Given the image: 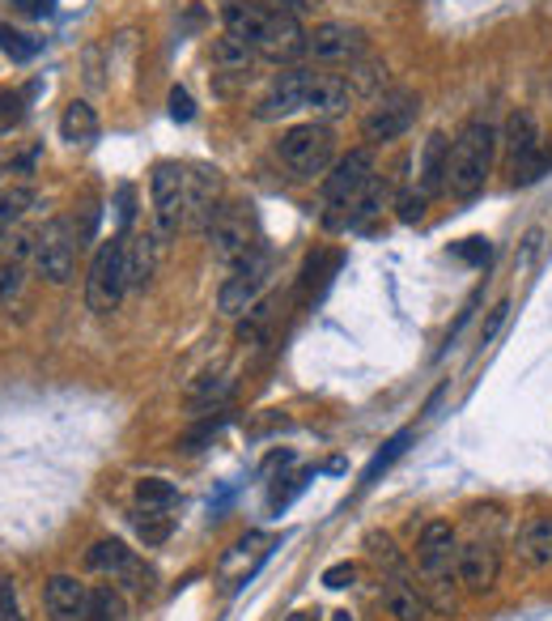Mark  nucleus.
I'll use <instances>...</instances> for the list:
<instances>
[{"mask_svg": "<svg viewBox=\"0 0 552 621\" xmlns=\"http://www.w3.org/2000/svg\"><path fill=\"white\" fill-rule=\"evenodd\" d=\"M277 9H290V13H298V9H306V0H272Z\"/></svg>", "mask_w": 552, "mask_h": 621, "instance_id": "nucleus-46", "label": "nucleus"}, {"mask_svg": "<svg viewBox=\"0 0 552 621\" xmlns=\"http://www.w3.org/2000/svg\"><path fill=\"white\" fill-rule=\"evenodd\" d=\"M22 115H26V99H22V94H13V90H4V94H0V132L17 128V124H22Z\"/></svg>", "mask_w": 552, "mask_h": 621, "instance_id": "nucleus-35", "label": "nucleus"}, {"mask_svg": "<svg viewBox=\"0 0 552 621\" xmlns=\"http://www.w3.org/2000/svg\"><path fill=\"white\" fill-rule=\"evenodd\" d=\"M374 166H370V154L365 150H352L349 157H341L323 183V226L328 230H349V213L352 201L361 197V188L370 183Z\"/></svg>", "mask_w": 552, "mask_h": 621, "instance_id": "nucleus-2", "label": "nucleus"}, {"mask_svg": "<svg viewBox=\"0 0 552 621\" xmlns=\"http://www.w3.org/2000/svg\"><path fill=\"white\" fill-rule=\"evenodd\" d=\"M549 170V157L540 154H527V157H518V162H510V175H514V183H536L540 175Z\"/></svg>", "mask_w": 552, "mask_h": 621, "instance_id": "nucleus-33", "label": "nucleus"}, {"mask_svg": "<svg viewBox=\"0 0 552 621\" xmlns=\"http://www.w3.org/2000/svg\"><path fill=\"white\" fill-rule=\"evenodd\" d=\"M22 277H26V264H17V259L0 264V303H13L22 294Z\"/></svg>", "mask_w": 552, "mask_h": 621, "instance_id": "nucleus-34", "label": "nucleus"}, {"mask_svg": "<svg viewBox=\"0 0 552 621\" xmlns=\"http://www.w3.org/2000/svg\"><path fill=\"white\" fill-rule=\"evenodd\" d=\"M77 235L64 217H51L48 226L35 235V268L39 277H48L51 286H64L73 277V264H77Z\"/></svg>", "mask_w": 552, "mask_h": 621, "instance_id": "nucleus-6", "label": "nucleus"}, {"mask_svg": "<svg viewBox=\"0 0 552 621\" xmlns=\"http://www.w3.org/2000/svg\"><path fill=\"white\" fill-rule=\"evenodd\" d=\"M459 256L472 259V264H485V259H489V243H485V239H467V243L459 248Z\"/></svg>", "mask_w": 552, "mask_h": 621, "instance_id": "nucleus-42", "label": "nucleus"}, {"mask_svg": "<svg viewBox=\"0 0 552 621\" xmlns=\"http://www.w3.org/2000/svg\"><path fill=\"white\" fill-rule=\"evenodd\" d=\"M255 52L264 55V60H272V64L298 60V55L306 52V35H301V26H298V13H290V9H268L264 30H259V39H255Z\"/></svg>", "mask_w": 552, "mask_h": 621, "instance_id": "nucleus-8", "label": "nucleus"}, {"mask_svg": "<svg viewBox=\"0 0 552 621\" xmlns=\"http://www.w3.org/2000/svg\"><path fill=\"white\" fill-rule=\"evenodd\" d=\"M447 162H451V141L442 132H434L425 141V157H421V188L425 192H434V188L447 183Z\"/></svg>", "mask_w": 552, "mask_h": 621, "instance_id": "nucleus-22", "label": "nucleus"}, {"mask_svg": "<svg viewBox=\"0 0 552 621\" xmlns=\"http://www.w3.org/2000/svg\"><path fill=\"white\" fill-rule=\"evenodd\" d=\"M264 281H268V252L255 248L252 256L239 259L234 273L221 281L217 307L226 310V315H247L255 307V299H259V290H264Z\"/></svg>", "mask_w": 552, "mask_h": 621, "instance_id": "nucleus-7", "label": "nucleus"}, {"mask_svg": "<svg viewBox=\"0 0 552 621\" xmlns=\"http://www.w3.org/2000/svg\"><path fill=\"white\" fill-rule=\"evenodd\" d=\"M124 618V600L111 592V587H99L90 596V609H86V621H119Z\"/></svg>", "mask_w": 552, "mask_h": 621, "instance_id": "nucleus-30", "label": "nucleus"}, {"mask_svg": "<svg viewBox=\"0 0 552 621\" xmlns=\"http://www.w3.org/2000/svg\"><path fill=\"white\" fill-rule=\"evenodd\" d=\"M255 60V48L247 39H239V35H221V39H213V64L217 68H226V73H243V68H252Z\"/></svg>", "mask_w": 552, "mask_h": 621, "instance_id": "nucleus-25", "label": "nucleus"}, {"mask_svg": "<svg viewBox=\"0 0 552 621\" xmlns=\"http://www.w3.org/2000/svg\"><path fill=\"white\" fill-rule=\"evenodd\" d=\"M208 239H213V256L230 264V268L255 252L252 226L239 208H208Z\"/></svg>", "mask_w": 552, "mask_h": 621, "instance_id": "nucleus-9", "label": "nucleus"}, {"mask_svg": "<svg viewBox=\"0 0 552 621\" xmlns=\"http://www.w3.org/2000/svg\"><path fill=\"white\" fill-rule=\"evenodd\" d=\"M454 570H459V583L472 587V592H489L502 574V558L489 541H467L459 554H454Z\"/></svg>", "mask_w": 552, "mask_h": 621, "instance_id": "nucleus-14", "label": "nucleus"}, {"mask_svg": "<svg viewBox=\"0 0 552 621\" xmlns=\"http://www.w3.org/2000/svg\"><path fill=\"white\" fill-rule=\"evenodd\" d=\"M493 150H498V132L489 124L476 119V124H467L459 132L451 162H447V188H451V197L472 201V197L485 192V179L493 170Z\"/></svg>", "mask_w": 552, "mask_h": 621, "instance_id": "nucleus-1", "label": "nucleus"}, {"mask_svg": "<svg viewBox=\"0 0 552 621\" xmlns=\"http://www.w3.org/2000/svg\"><path fill=\"white\" fill-rule=\"evenodd\" d=\"M30 205H35V192H30V188H9V192H0V239L9 235V226Z\"/></svg>", "mask_w": 552, "mask_h": 621, "instance_id": "nucleus-29", "label": "nucleus"}, {"mask_svg": "<svg viewBox=\"0 0 552 621\" xmlns=\"http://www.w3.org/2000/svg\"><path fill=\"white\" fill-rule=\"evenodd\" d=\"M128 290V268H124V239H111L102 243L94 264H90V277H86V307L94 315H111L119 307Z\"/></svg>", "mask_w": 552, "mask_h": 621, "instance_id": "nucleus-5", "label": "nucleus"}, {"mask_svg": "<svg viewBox=\"0 0 552 621\" xmlns=\"http://www.w3.org/2000/svg\"><path fill=\"white\" fill-rule=\"evenodd\" d=\"M536 150H540L536 119H531L527 111H514L510 124H505V154H510V162H518V157L536 154Z\"/></svg>", "mask_w": 552, "mask_h": 621, "instance_id": "nucleus-24", "label": "nucleus"}, {"mask_svg": "<svg viewBox=\"0 0 552 621\" xmlns=\"http://www.w3.org/2000/svg\"><path fill=\"white\" fill-rule=\"evenodd\" d=\"M230 401V379H204L201 388L192 392V409H204V405H226Z\"/></svg>", "mask_w": 552, "mask_h": 621, "instance_id": "nucleus-32", "label": "nucleus"}, {"mask_svg": "<svg viewBox=\"0 0 552 621\" xmlns=\"http://www.w3.org/2000/svg\"><path fill=\"white\" fill-rule=\"evenodd\" d=\"M170 115H175V119H183V124L196 115V106H192V94H188V90H170Z\"/></svg>", "mask_w": 552, "mask_h": 621, "instance_id": "nucleus-40", "label": "nucleus"}, {"mask_svg": "<svg viewBox=\"0 0 552 621\" xmlns=\"http://www.w3.org/2000/svg\"><path fill=\"white\" fill-rule=\"evenodd\" d=\"M175 498H179V490H175L170 481H162V477L137 481V503H141V511H170Z\"/></svg>", "mask_w": 552, "mask_h": 621, "instance_id": "nucleus-27", "label": "nucleus"}, {"mask_svg": "<svg viewBox=\"0 0 552 621\" xmlns=\"http://www.w3.org/2000/svg\"><path fill=\"white\" fill-rule=\"evenodd\" d=\"M60 137H64L68 145H90V141H99V115H94V106L81 103V99L64 106V115H60Z\"/></svg>", "mask_w": 552, "mask_h": 621, "instance_id": "nucleus-21", "label": "nucleus"}, {"mask_svg": "<svg viewBox=\"0 0 552 621\" xmlns=\"http://www.w3.org/2000/svg\"><path fill=\"white\" fill-rule=\"evenodd\" d=\"M13 9H22V13H30V17H43L51 9V0H13Z\"/></svg>", "mask_w": 552, "mask_h": 621, "instance_id": "nucleus-45", "label": "nucleus"}, {"mask_svg": "<svg viewBox=\"0 0 552 621\" xmlns=\"http://www.w3.org/2000/svg\"><path fill=\"white\" fill-rule=\"evenodd\" d=\"M400 221H421V213H425V197H412V192H403L400 197Z\"/></svg>", "mask_w": 552, "mask_h": 621, "instance_id": "nucleus-41", "label": "nucleus"}, {"mask_svg": "<svg viewBox=\"0 0 552 621\" xmlns=\"http://www.w3.org/2000/svg\"><path fill=\"white\" fill-rule=\"evenodd\" d=\"M115 201H119V226H132V188H128V183H124V188H119V197H115Z\"/></svg>", "mask_w": 552, "mask_h": 621, "instance_id": "nucleus-44", "label": "nucleus"}, {"mask_svg": "<svg viewBox=\"0 0 552 621\" xmlns=\"http://www.w3.org/2000/svg\"><path fill=\"white\" fill-rule=\"evenodd\" d=\"M277 154L290 166L294 179H314V175H323V170L332 166L336 137H332L328 124H298V128H290V132L277 141Z\"/></svg>", "mask_w": 552, "mask_h": 621, "instance_id": "nucleus-3", "label": "nucleus"}, {"mask_svg": "<svg viewBox=\"0 0 552 621\" xmlns=\"http://www.w3.org/2000/svg\"><path fill=\"white\" fill-rule=\"evenodd\" d=\"M170 528H175V519L166 511H141V519H137V532H141L145 545H162L170 536Z\"/></svg>", "mask_w": 552, "mask_h": 621, "instance_id": "nucleus-31", "label": "nucleus"}, {"mask_svg": "<svg viewBox=\"0 0 552 621\" xmlns=\"http://www.w3.org/2000/svg\"><path fill=\"white\" fill-rule=\"evenodd\" d=\"M403 443H408V434H396V439H391V443H387V447L374 456V465L365 468V485H370V481H378V472H383V468H387L391 460H396V456H400Z\"/></svg>", "mask_w": 552, "mask_h": 621, "instance_id": "nucleus-37", "label": "nucleus"}, {"mask_svg": "<svg viewBox=\"0 0 552 621\" xmlns=\"http://www.w3.org/2000/svg\"><path fill=\"white\" fill-rule=\"evenodd\" d=\"M217 430H221V414L204 417L196 430H188V434H183V443H179V447H183V452H201L204 443H213V434H217Z\"/></svg>", "mask_w": 552, "mask_h": 621, "instance_id": "nucleus-36", "label": "nucleus"}, {"mask_svg": "<svg viewBox=\"0 0 552 621\" xmlns=\"http://www.w3.org/2000/svg\"><path fill=\"white\" fill-rule=\"evenodd\" d=\"M412 119H416V99H412V94H403V90L400 94H387L383 103L361 119V137H365L370 145L396 141V137H403V132L412 128Z\"/></svg>", "mask_w": 552, "mask_h": 621, "instance_id": "nucleus-10", "label": "nucleus"}, {"mask_svg": "<svg viewBox=\"0 0 552 621\" xmlns=\"http://www.w3.org/2000/svg\"><path fill=\"white\" fill-rule=\"evenodd\" d=\"M383 609H387V618H396V621H425L429 618L425 596H421L412 583H403V579H387V583H383Z\"/></svg>", "mask_w": 552, "mask_h": 621, "instance_id": "nucleus-20", "label": "nucleus"}, {"mask_svg": "<svg viewBox=\"0 0 552 621\" xmlns=\"http://www.w3.org/2000/svg\"><path fill=\"white\" fill-rule=\"evenodd\" d=\"M0 48H4L9 60L26 64V60H35V55H39L43 39H30V35H22V30H13V26H4V22H0Z\"/></svg>", "mask_w": 552, "mask_h": 621, "instance_id": "nucleus-28", "label": "nucleus"}, {"mask_svg": "<svg viewBox=\"0 0 552 621\" xmlns=\"http://www.w3.org/2000/svg\"><path fill=\"white\" fill-rule=\"evenodd\" d=\"M153 213H157V239L166 243L188 217H192V205H188V166L179 162H157L153 166Z\"/></svg>", "mask_w": 552, "mask_h": 621, "instance_id": "nucleus-4", "label": "nucleus"}, {"mask_svg": "<svg viewBox=\"0 0 552 621\" xmlns=\"http://www.w3.org/2000/svg\"><path fill=\"white\" fill-rule=\"evenodd\" d=\"M352 579H357V567L352 562H336V567L323 570V583L332 587V592H341V587H349Z\"/></svg>", "mask_w": 552, "mask_h": 621, "instance_id": "nucleus-39", "label": "nucleus"}, {"mask_svg": "<svg viewBox=\"0 0 552 621\" xmlns=\"http://www.w3.org/2000/svg\"><path fill=\"white\" fill-rule=\"evenodd\" d=\"M0 621H22V609H17V587H13V579H9V574L0 579Z\"/></svg>", "mask_w": 552, "mask_h": 621, "instance_id": "nucleus-38", "label": "nucleus"}, {"mask_svg": "<svg viewBox=\"0 0 552 621\" xmlns=\"http://www.w3.org/2000/svg\"><path fill=\"white\" fill-rule=\"evenodd\" d=\"M505 310H510V303H498V307H493V315H489V324H485V332H480V345H489V341L498 337V328H502Z\"/></svg>", "mask_w": 552, "mask_h": 621, "instance_id": "nucleus-43", "label": "nucleus"}, {"mask_svg": "<svg viewBox=\"0 0 552 621\" xmlns=\"http://www.w3.org/2000/svg\"><path fill=\"white\" fill-rule=\"evenodd\" d=\"M451 549H454V532L451 523H425L421 528V541H416V554H421V567L429 570L434 583H447V570H451Z\"/></svg>", "mask_w": 552, "mask_h": 621, "instance_id": "nucleus-17", "label": "nucleus"}, {"mask_svg": "<svg viewBox=\"0 0 552 621\" xmlns=\"http://www.w3.org/2000/svg\"><path fill=\"white\" fill-rule=\"evenodd\" d=\"M306 52L323 64H341V60H357L365 52V39L357 26H345V22H323L306 35Z\"/></svg>", "mask_w": 552, "mask_h": 621, "instance_id": "nucleus-12", "label": "nucleus"}, {"mask_svg": "<svg viewBox=\"0 0 552 621\" xmlns=\"http://www.w3.org/2000/svg\"><path fill=\"white\" fill-rule=\"evenodd\" d=\"M43 605H48L51 621H86L90 592H86V583H77L73 574H51L48 592H43Z\"/></svg>", "mask_w": 552, "mask_h": 621, "instance_id": "nucleus-15", "label": "nucleus"}, {"mask_svg": "<svg viewBox=\"0 0 552 621\" xmlns=\"http://www.w3.org/2000/svg\"><path fill=\"white\" fill-rule=\"evenodd\" d=\"M221 17H226V30H230V35L247 39V43L255 48V39H259V30H264V17H268V9H259V4H247V0H230Z\"/></svg>", "mask_w": 552, "mask_h": 621, "instance_id": "nucleus-23", "label": "nucleus"}, {"mask_svg": "<svg viewBox=\"0 0 552 621\" xmlns=\"http://www.w3.org/2000/svg\"><path fill=\"white\" fill-rule=\"evenodd\" d=\"M314 618H319V613H306V609H298V613H290L285 621H314Z\"/></svg>", "mask_w": 552, "mask_h": 621, "instance_id": "nucleus-47", "label": "nucleus"}, {"mask_svg": "<svg viewBox=\"0 0 552 621\" xmlns=\"http://www.w3.org/2000/svg\"><path fill=\"white\" fill-rule=\"evenodd\" d=\"M157 252H162V239L157 235H124V268H128V286L145 290L157 268Z\"/></svg>", "mask_w": 552, "mask_h": 621, "instance_id": "nucleus-18", "label": "nucleus"}, {"mask_svg": "<svg viewBox=\"0 0 552 621\" xmlns=\"http://www.w3.org/2000/svg\"><path fill=\"white\" fill-rule=\"evenodd\" d=\"M332 621H352V618H349V613H336V618H332Z\"/></svg>", "mask_w": 552, "mask_h": 621, "instance_id": "nucleus-48", "label": "nucleus"}, {"mask_svg": "<svg viewBox=\"0 0 552 621\" xmlns=\"http://www.w3.org/2000/svg\"><path fill=\"white\" fill-rule=\"evenodd\" d=\"M352 103V81L341 73H310L306 86V111L314 115H345Z\"/></svg>", "mask_w": 552, "mask_h": 621, "instance_id": "nucleus-16", "label": "nucleus"}, {"mask_svg": "<svg viewBox=\"0 0 552 621\" xmlns=\"http://www.w3.org/2000/svg\"><path fill=\"white\" fill-rule=\"evenodd\" d=\"M383 205H387V183H383L378 175H370V183H365V188H361V197L352 201L349 226L352 230H365V221H370V217H378Z\"/></svg>", "mask_w": 552, "mask_h": 621, "instance_id": "nucleus-26", "label": "nucleus"}, {"mask_svg": "<svg viewBox=\"0 0 552 621\" xmlns=\"http://www.w3.org/2000/svg\"><path fill=\"white\" fill-rule=\"evenodd\" d=\"M306 86H310V68H285L272 86H268V94L255 103V119H285V115H294L306 106Z\"/></svg>", "mask_w": 552, "mask_h": 621, "instance_id": "nucleus-11", "label": "nucleus"}, {"mask_svg": "<svg viewBox=\"0 0 552 621\" xmlns=\"http://www.w3.org/2000/svg\"><path fill=\"white\" fill-rule=\"evenodd\" d=\"M518 558L536 570L552 567V516H536L523 523V532H518Z\"/></svg>", "mask_w": 552, "mask_h": 621, "instance_id": "nucleus-19", "label": "nucleus"}, {"mask_svg": "<svg viewBox=\"0 0 552 621\" xmlns=\"http://www.w3.org/2000/svg\"><path fill=\"white\" fill-rule=\"evenodd\" d=\"M94 570L102 574H115V579H124L132 592H150V570L137 562V554L124 545V541H99L94 549H90V558H86Z\"/></svg>", "mask_w": 552, "mask_h": 621, "instance_id": "nucleus-13", "label": "nucleus"}]
</instances>
